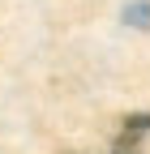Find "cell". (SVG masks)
I'll return each instance as SVG.
<instances>
[{
    "mask_svg": "<svg viewBox=\"0 0 150 154\" xmlns=\"http://www.w3.org/2000/svg\"><path fill=\"white\" fill-rule=\"evenodd\" d=\"M124 22H133V26L146 30V26H150V5H129V9H124Z\"/></svg>",
    "mask_w": 150,
    "mask_h": 154,
    "instance_id": "7a4b0ae2",
    "label": "cell"
},
{
    "mask_svg": "<svg viewBox=\"0 0 150 154\" xmlns=\"http://www.w3.org/2000/svg\"><path fill=\"white\" fill-rule=\"evenodd\" d=\"M146 137H150V111L129 116V120H124V128H120V137H116V154H137Z\"/></svg>",
    "mask_w": 150,
    "mask_h": 154,
    "instance_id": "6da1fadb",
    "label": "cell"
}]
</instances>
